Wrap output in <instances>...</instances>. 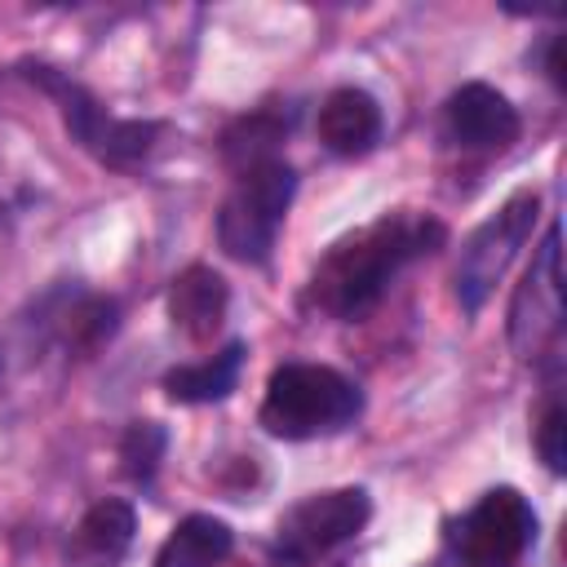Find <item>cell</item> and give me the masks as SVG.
Wrapping results in <instances>:
<instances>
[{"label": "cell", "instance_id": "3", "mask_svg": "<svg viewBox=\"0 0 567 567\" xmlns=\"http://www.w3.org/2000/svg\"><path fill=\"white\" fill-rule=\"evenodd\" d=\"M292 186H297V177L279 155L244 168L235 190L226 195V204L217 213L221 248L239 261H266V252L275 244V230H279V221L292 204Z\"/></svg>", "mask_w": 567, "mask_h": 567}, {"label": "cell", "instance_id": "11", "mask_svg": "<svg viewBox=\"0 0 567 567\" xmlns=\"http://www.w3.org/2000/svg\"><path fill=\"white\" fill-rule=\"evenodd\" d=\"M381 137V106L363 89H337L319 106V142L337 155H363Z\"/></svg>", "mask_w": 567, "mask_h": 567}, {"label": "cell", "instance_id": "16", "mask_svg": "<svg viewBox=\"0 0 567 567\" xmlns=\"http://www.w3.org/2000/svg\"><path fill=\"white\" fill-rule=\"evenodd\" d=\"M536 452H540V461L554 474L567 470V416H563V403H549L545 408V416L536 425Z\"/></svg>", "mask_w": 567, "mask_h": 567}, {"label": "cell", "instance_id": "10", "mask_svg": "<svg viewBox=\"0 0 567 567\" xmlns=\"http://www.w3.org/2000/svg\"><path fill=\"white\" fill-rule=\"evenodd\" d=\"M226 279L208 266H190L168 288V319L186 341H213V332L226 319Z\"/></svg>", "mask_w": 567, "mask_h": 567}, {"label": "cell", "instance_id": "1", "mask_svg": "<svg viewBox=\"0 0 567 567\" xmlns=\"http://www.w3.org/2000/svg\"><path fill=\"white\" fill-rule=\"evenodd\" d=\"M439 239H443V226L430 217H408V213L381 217L346 235L341 244H332V252L310 279V297L337 319H359L381 301L390 279L412 257L430 252Z\"/></svg>", "mask_w": 567, "mask_h": 567}, {"label": "cell", "instance_id": "14", "mask_svg": "<svg viewBox=\"0 0 567 567\" xmlns=\"http://www.w3.org/2000/svg\"><path fill=\"white\" fill-rule=\"evenodd\" d=\"M239 363H244V346L230 341L221 354L204 359V363H186V368H173L164 377V390L173 403H217L235 390L239 381Z\"/></svg>", "mask_w": 567, "mask_h": 567}, {"label": "cell", "instance_id": "7", "mask_svg": "<svg viewBox=\"0 0 567 567\" xmlns=\"http://www.w3.org/2000/svg\"><path fill=\"white\" fill-rule=\"evenodd\" d=\"M372 505L363 487H337V492H319L306 496L301 505H292L279 527H275V549L292 563H310L328 549H337L341 540H350L354 532H363Z\"/></svg>", "mask_w": 567, "mask_h": 567}, {"label": "cell", "instance_id": "4", "mask_svg": "<svg viewBox=\"0 0 567 567\" xmlns=\"http://www.w3.org/2000/svg\"><path fill=\"white\" fill-rule=\"evenodd\" d=\"M27 75H31L40 89H49V93L58 97L62 124L71 128V137H75L89 155H97V159H106V164H133V159H142V155L151 151L159 124L106 115L97 97H89L80 84H71V80L58 75L53 66H27Z\"/></svg>", "mask_w": 567, "mask_h": 567}, {"label": "cell", "instance_id": "6", "mask_svg": "<svg viewBox=\"0 0 567 567\" xmlns=\"http://www.w3.org/2000/svg\"><path fill=\"white\" fill-rule=\"evenodd\" d=\"M563 332V266H558V226L545 230L523 284L509 301V346L523 359L545 354Z\"/></svg>", "mask_w": 567, "mask_h": 567}, {"label": "cell", "instance_id": "15", "mask_svg": "<svg viewBox=\"0 0 567 567\" xmlns=\"http://www.w3.org/2000/svg\"><path fill=\"white\" fill-rule=\"evenodd\" d=\"M159 452H164V430H159V425H151V421L128 425V434H124V443H120L124 474H128V478H151Z\"/></svg>", "mask_w": 567, "mask_h": 567}, {"label": "cell", "instance_id": "12", "mask_svg": "<svg viewBox=\"0 0 567 567\" xmlns=\"http://www.w3.org/2000/svg\"><path fill=\"white\" fill-rule=\"evenodd\" d=\"M133 532H137V518H133V505L128 501H97L80 518L66 554L80 567H115L128 554Z\"/></svg>", "mask_w": 567, "mask_h": 567}, {"label": "cell", "instance_id": "5", "mask_svg": "<svg viewBox=\"0 0 567 567\" xmlns=\"http://www.w3.org/2000/svg\"><path fill=\"white\" fill-rule=\"evenodd\" d=\"M536 208H540V199H536L532 190H523V195L505 199V204L465 239L461 261H456V297H461V306H465L470 315L487 301V292L496 288V279L505 275V266H509V261L518 257V248L527 244V235H532V226H536Z\"/></svg>", "mask_w": 567, "mask_h": 567}, {"label": "cell", "instance_id": "2", "mask_svg": "<svg viewBox=\"0 0 567 567\" xmlns=\"http://www.w3.org/2000/svg\"><path fill=\"white\" fill-rule=\"evenodd\" d=\"M363 399L354 381L323 363H284L266 381L261 425L275 439H319L337 434L359 416Z\"/></svg>", "mask_w": 567, "mask_h": 567}, {"label": "cell", "instance_id": "9", "mask_svg": "<svg viewBox=\"0 0 567 567\" xmlns=\"http://www.w3.org/2000/svg\"><path fill=\"white\" fill-rule=\"evenodd\" d=\"M447 133L456 146L470 151H501L518 137V111L509 106L505 93H496L492 84H461L447 97Z\"/></svg>", "mask_w": 567, "mask_h": 567}, {"label": "cell", "instance_id": "13", "mask_svg": "<svg viewBox=\"0 0 567 567\" xmlns=\"http://www.w3.org/2000/svg\"><path fill=\"white\" fill-rule=\"evenodd\" d=\"M235 549V532L213 514L182 518L155 554V567H221Z\"/></svg>", "mask_w": 567, "mask_h": 567}, {"label": "cell", "instance_id": "8", "mask_svg": "<svg viewBox=\"0 0 567 567\" xmlns=\"http://www.w3.org/2000/svg\"><path fill=\"white\" fill-rule=\"evenodd\" d=\"M532 540H536V514L514 487H492L461 518L456 532V545L474 567H509L527 554Z\"/></svg>", "mask_w": 567, "mask_h": 567}]
</instances>
